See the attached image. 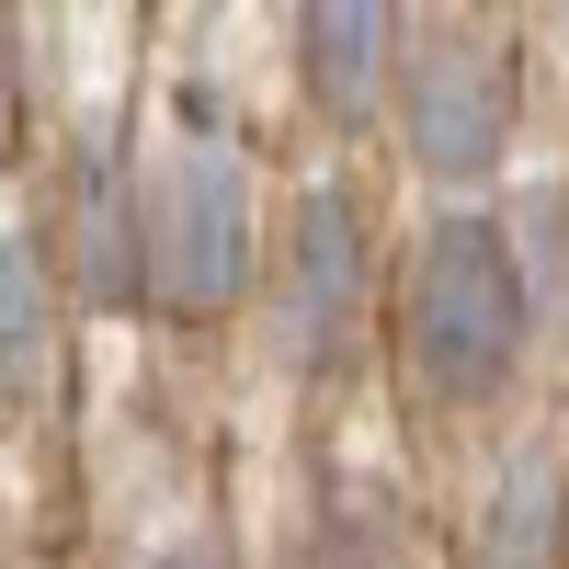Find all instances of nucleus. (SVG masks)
<instances>
[{"mask_svg":"<svg viewBox=\"0 0 569 569\" xmlns=\"http://www.w3.org/2000/svg\"><path fill=\"white\" fill-rule=\"evenodd\" d=\"M525 330H536V297H525L512 240L490 217H433L399 273V353L421 376V399H490L525 365Z\"/></svg>","mask_w":569,"mask_h":569,"instance_id":"1","label":"nucleus"},{"mask_svg":"<svg viewBox=\"0 0 569 569\" xmlns=\"http://www.w3.org/2000/svg\"><path fill=\"white\" fill-rule=\"evenodd\" d=\"M137 206H149V308L228 319L251 284V160L217 126H182L149 160Z\"/></svg>","mask_w":569,"mask_h":569,"instance_id":"2","label":"nucleus"},{"mask_svg":"<svg viewBox=\"0 0 569 569\" xmlns=\"http://www.w3.org/2000/svg\"><path fill=\"white\" fill-rule=\"evenodd\" d=\"M399 137L433 182H479L512 149V58L490 34H433L399 69Z\"/></svg>","mask_w":569,"mask_h":569,"instance_id":"3","label":"nucleus"},{"mask_svg":"<svg viewBox=\"0 0 569 569\" xmlns=\"http://www.w3.org/2000/svg\"><path fill=\"white\" fill-rule=\"evenodd\" d=\"M353 319H365V206L342 182L297 194L284 217V273H273V342L297 376H330L353 353Z\"/></svg>","mask_w":569,"mask_h":569,"instance_id":"4","label":"nucleus"},{"mask_svg":"<svg viewBox=\"0 0 569 569\" xmlns=\"http://www.w3.org/2000/svg\"><path fill=\"white\" fill-rule=\"evenodd\" d=\"M58 273L80 308H149V206L114 149H80L58 182Z\"/></svg>","mask_w":569,"mask_h":569,"instance_id":"5","label":"nucleus"},{"mask_svg":"<svg viewBox=\"0 0 569 569\" xmlns=\"http://www.w3.org/2000/svg\"><path fill=\"white\" fill-rule=\"evenodd\" d=\"M399 69V0H297V80L330 126H365Z\"/></svg>","mask_w":569,"mask_h":569,"instance_id":"6","label":"nucleus"},{"mask_svg":"<svg viewBox=\"0 0 569 569\" xmlns=\"http://www.w3.org/2000/svg\"><path fill=\"white\" fill-rule=\"evenodd\" d=\"M558 525H569V479L525 445L490 479V512H479V547H467V558H479V569H558Z\"/></svg>","mask_w":569,"mask_h":569,"instance_id":"7","label":"nucleus"},{"mask_svg":"<svg viewBox=\"0 0 569 569\" xmlns=\"http://www.w3.org/2000/svg\"><path fill=\"white\" fill-rule=\"evenodd\" d=\"M46 365H58V297H46L34 240L0 228V410H23L46 388Z\"/></svg>","mask_w":569,"mask_h":569,"instance_id":"8","label":"nucleus"},{"mask_svg":"<svg viewBox=\"0 0 569 569\" xmlns=\"http://www.w3.org/2000/svg\"><path fill=\"white\" fill-rule=\"evenodd\" d=\"M0 126H12V12H0Z\"/></svg>","mask_w":569,"mask_h":569,"instance_id":"9","label":"nucleus"},{"mask_svg":"<svg viewBox=\"0 0 569 569\" xmlns=\"http://www.w3.org/2000/svg\"><path fill=\"white\" fill-rule=\"evenodd\" d=\"M160 569H228V558H217V547H171Z\"/></svg>","mask_w":569,"mask_h":569,"instance_id":"10","label":"nucleus"}]
</instances>
